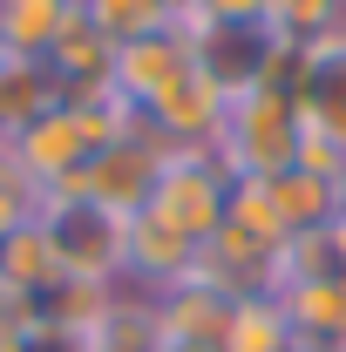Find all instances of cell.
Returning a JSON list of instances; mask_svg holds the SVG:
<instances>
[{"label":"cell","instance_id":"e0dca14e","mask_svg":"<svg viewBox=\"0 0 346 352\" xmlns=\"http://www.w3.org/2000/svg\"><path fill=\"white\" fill-rule=\"evenodd\" d=\"M75 14H82L102 41H116V47H130V41H143V34H156V28H170L156 0H75Z\"/></svg>","mask_w":346,"mask_h":352},{"label":"cell","instance_id":"9a60e30c","mask_svg":"<svg viewBox=\"0 0 346 352\" xmlns=\"http://www.w3.org/2000/svg\"><path fill=\"white\" fill-rule=\"evenodd\" d=\"M217 352H292V325L272 292H252V298H231V318H224V339Z\"/></svg>","mask_w":346,"mask_h":352},{"label":"cell","instance_id":"8992f818","mask_svg":"<svg viewBox=\"0 0 346 352\" xmlns=\"http://www.w3.org/2000/svg\"><path fill=\"white\" fill-rule=\"evenodd\" d=\"M224 109H231V95H224L204 68H190L176 88H163V95L143 109V129L156 135L163 149H211Z\"/></svg>","mask_w":346,"mask_h":352},{"label":"cell","instance_id":"2e32d148","mask_svg":"<svg viewBox=\"0 0 346 352\" xmlns=\"http://www.w3.org/2000/svg\"><path fill=\"white\" fill-rule=\"evenodd\" d=\"M265 28L285 47H319L333 34H346V0H272Z\"/></svg>","mask_w":346,"mask_h":352},{"label":"cell","instance_id":"7a4b0ae2","mask_svg":"<svg viewBox=\"0 0 346 352\" xmlns=\"http://www.w3.org/2000/svg\"><path fill=\"white\" fill-rule=\"evenodd\" d=\"M41 223L61 251V271L82 285H116L123 292V264H130V217L88 204V197H48Z\"/></svg>","mask_w":346,"mask_h":352},{"label":"cell","instance_id":"7402d4cb","mask_svg":"<svg viewBox=\"0 0 346 352\" xmlns=\"http://www.w3.org/2000/svg\"><path fill=\"white\" fill-rule=\"evenodd\" d=\"M292 352H340V346H319V339H292Z\"/></svg>","mask_w":346,"mask_h":352},{"label":"cell","instance_id":"8fae6325","mask_svg":"<svg viewBox=\"0 0 346 352\" xmlns=\"http://www.w3.org/2000/svg\"><path fill=\"white\" fill-rule=\"evenodd\" d=\"M278 311H285L292 339L340 346V339H346V271H312V278L278 285Z\"/></svg>","mask_w":346,"mask_h":352},{"label":"cell","instance_id":"4fadbf2b","mask_svg":"<svg viewBox=\"0 0 346 352\" xmlns=\"http://www.w3.org/2000/svg\"><path fill=\"white\" fill-rule=\"evenodd\" d=\"M75 21V0H0V54H48Z\"/></svg>","mask_w":346,"mask_h":352},{"label":"cell","instance_id":"9c48e42d","mask_svg":"<svg viewBox=\"0 0 346 352\" xmlns=\"http://www.w3.org/2000/svg\"><path fill=\"white\" fill-rule=\"evenodd\" d=\"M265 190H272V210H278V223H285L292 237L326 230V223L340 217V204H346V176L305 170V163H292V170H278V176H265Z\"/></svg>","mask_w":346,"mask_h":352},{"label":"cell","instance_id":"6da1fadb","mask_svg":"<svg viewBox=\"0 0 346 352\" xmlns=\"http://www.w3.org/2000/svg\"><path fill=\"white\" fill-rule=\"evenodd\" d=\"M299 142H305V122H299L292 88L265 82V88L231 95L211 156L224 163V176H252V183H265V176H278V170L299 163Z\"/></svg>","mask_w":346,"mask_h":352},{"label":"cell","instance_id":"ba28073f","mask_svg":"<svg viewBox=\"0 0 346 352\" xmlns=\"http://www.w3.org/2000/svg\"><path fill=\"white\" fill-rule=\"evenodd\" d=\"M150 311H156V332H163V339L217 346V339H224V318H231V292L211 285L204 271H190V278L163 285V292H150Z\"/></svg>","mask_w":346,"mask_h":352},{"label":"cell","instance_id":"44dd1931","mask_svg":"<svg viewBox=\"0 0 346 352\" xmlns=\"http://www.w3.org/2000/svg\"><path fill=\"white\" fill-rule=\"evenodd\" d=\"M156 352H217V346H190V339H163Z\"/></svg>","mask_w":346,"mask_h":352},{"label":"cell","instance_id":"277c9868","mask_svg":"<svg viewBox=\"0 0 346 352\" xmlns=\"http://www.w3.org/2000/svg\"><path fill=\"white\" fill-rule=\"evenodd\" d=\"M163 163H170V149L136 122L130 135H116L109 149L88 156V170L75 176L68 197H88V204H102V210H116V217H143V204H150V190H156Z\"/></svg>","mask_w":346,"mask_h":352},{"label":"cell","instance_id":"ffe728a7","mask_svg":"<svg viewBox=\"0 0 346 352\" xmlns=\"http://www.w3.org/2000/svg\"><path fill=\"white\" fill-rule=\"evenodd\" d=\"M21 318H28V298H21V292H7V285H0V339H7V332H14V325H21Z\"/></svg>","mask_w":346,"mask_h":352},{"label":"cell","instance_id":"3957f363","mask_svg":"<svg viewBox=\"0 0 346 352\" xmlns=\"http://www.w3.org/2000/svg\"><path fill=\"white\" fill-rule=\"evenodd\" d=\"M224 204H231V176H224V163H217L211 149H170V163L156 176L150 204H143V217L170 223L176 237H190L204 251L217 230H224Z\"/></svg>","mask_w":346,"mask_h":352},{"label":"cell","instance_id":"5b68a950","mask_svg":"<svg viewBox=\"0 0 346 352\" xmlns=\"http://www.w3.org/2000/svg\"><path fill=\"white\" fill-rule=\"evenodd\" d=\"M292 102H299L305 135L333 142L346 156V34L292 54Z\"/></svg>","mask_w":346,"mask_h":352},{"label":"cell","instance_id":"d6986e66","mask_svg":"<svg viewBox=\"0 0 346 352\" xmlns=\"http://www.w3.org/2000/svg\"><path fill=\"white\" fill-rule=\"evenodd\" d=\"M156 7H163V21L183 28V34H197V28H204V0H156Z\"/></svg>","mask_w":346,"mask_h":352},{"label":"cell","instance_id":"ac0fdd59","mask_svg":"<svg viewBox=\"0 0 346 352\" xmlns=\"http://www.w3.org/2000/svg\"><path fill=\"white\" fill-rule=\"evenodd\" d=\"M272 0H204V21H265Z\"/></svg>","mask_w":346,"mask_h":352},{"label":"cell","instance_id":"5bb4252c","mask_svg":"<svg viewBox=\"0 0 346 352\" xmlns=\"http://www.w3.org/2000/svg\"><path fill=\"white\" fill-rule=\"evenodd\" d=\"M48 61H54V75L68 82V95H82V88H109V68H116V41H102L95 28H88L82 14L61 28V41L48 47Z\"/></svg>","mask_w":346,"mask_h":352},{"label":"cell","instance_id":"30bf717a","mask_svg":"<svg viewBox=\"0 0 346 352\" xmlns=\"http://www.w3.org/2000/svg\"><path fill=\"white\" fill-rule=\"evenodd\" d=\"M61 102H68V82L54 75L48 54H0V135H21Z\"/></svg>","mask_w":346,"mask_h":352},{"label":"cell","instance_id":"52a82bcc","mask_svg":"<svg viewBox=\"0 0 346 352\" xmlns=\"http://www.w3.org/2000/svg\"><path fill=\"white\" fill-rule=\"evenodd\" d=\"M197 68V54H190V34L183 28H156V34H143V41L116 47V68H109V88L130 102L136 116L163 95V88H176L183 75Z\"/></svg>","mask_w":346,"mask_h":352},{"label":"cell","instance_id":"7c38bea8","mask_svg":"<svg viewBox=\"0 0 346 352\" xmlns=\"http://www.w3.org/2000/svg\"><path fill=\"white\" fill-rule=\"evenodd\" d=\"M0 285L7 292H21L28 305L48 298L54 285H68V271H61V251H54V237H48V223H21L7 244H0Z\"/></svg>","mask_w":346,"mask_h":352}]
</instances>
